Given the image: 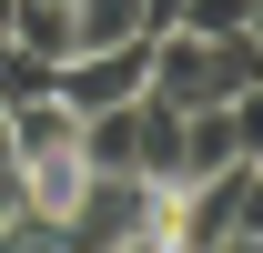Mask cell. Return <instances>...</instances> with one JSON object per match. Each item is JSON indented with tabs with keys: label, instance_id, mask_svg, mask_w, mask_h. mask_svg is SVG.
<instances>
[{
	"label": "cell",
	"instance_id": "8",
	"mask_svg": "<svg viewBox=\"0 0 263 253\" xmlns=\"http://www.w3.org/2000/svg\"><path fill=\"white\" fill-rule=\"evenodd\" d=\"M10 223H21V172L0 162V233H10Z\"/></svg>",
	"mask_w": 263,
	"mask_h": 253
},
{
	"label": "cell",
	"instance_id": "5",
	"mask_svg": "<svg viewBox=\"0 0 263 253\" xmlns=\"http://www.w3.org/2000/svg\"><path fill=\"white\" fill-rule=\"evenodd\" d=\"M0 31L21 41V51H41V61H71V51H81L71 0H10V21H0Z\"/></svg>",
	"mask_w": 263,
	"mask_h": 253
},
{
	"label": "cell",
	"instance_id": "4",
	"mask_svg": "<svg viewBox=\"0 0 263 253\" xmlns=\"http://www.w3.org/2000/svg\"><path fill=\"white\" fill-rule=\"evenodd\" d=\"M243 162V142H233V112L213 101V112H182V152H172V192L202 183V172H233Z\"/></svg>",
	"mask_w": 263,
	"mask_h": 253
},
{
	"label": "cell",
	"instance_id": "9",
	"mask_svg": "<svg viewBox=\"0 0 263 253\" xmlns=\"http://www.w3.org/2000/svg\"><path fill=\"white\" fill-rule=\"evenodd\" d=\"M0 162H10V101H0Z\"/></svg>",
	"mask_w": 263,
	"mask_h": 253
},
{
	"label": "cell",
	"instance_id": "1",
	"mask_svg": "<svg viewBox=\"0 0 263 253\" xmlns=\"http://www.w3.org/2000/svg\"><path fill=\"white\" fill-rule=\"evenodd\" d=\"M243 81H263V51H253L243 31H233V41L152 31V101H172V112H213V101H233Z\"/></svg>",
	"mask_w": 263,
	"mask_h": 253
},
{
	"label": "cell",
	"instance_id": "2",
	"mask_svg": "<svg viewBox=\"0 0 263 253\" xmlns=\"http://www.w3.org/2000/svg\"><path fill=\"white\" fill-rule=\"evenodd\" d=\"M51 92H61L71 112H111V101H142V92H152V31H122V41H101V51H71Z\"/></svg>",
	"mask_w": 263,
	"mask_h": 253
},
{
	"label": "cell",
	"instance_id": "7",
	"mask_svg": "<svg viewBox=\"0 0 263 253\" xmlns=\"http://www.w3.org/2000/svg\"><path fill=\"white\" fill-rule=\"evenodd\" d=\"M101 253H172V233H162V223H142V233H122V243H101Z\"/></svg>",
	"mask_w": 263,
	"mask_h": 253
},
{
	"label": "cell",
	"instance_id": "6",
	"mask_svg": "<svg viewBox=\"0 0 263 253\" xmlns=\"http://www.w3.org/2000/svg\"><path fill=\"white\" fill-rule=\"evenodd\" d=\"M243 21H253V0H182V21H172V31H202V41H233Z\"/></svg>",
	"mask_w": 263,
	"mask_h": 253
},
{
	"label": "cell",
	"instance_id": "3",
	"mask_svg": "<svg viewBox=\"0 0 263 253\" xmlns=\"http://www.w3.org/2000/svg\"><path fill=\"white\" fill-rule=\"evenodd\" d=\"M10 172H21V213H31V223H71V203H81V183H91L81 142L51 152V162H10Z\"/></svg>",
	"mask_w": 263,
	"mask_h": 253
}]
</instances>
